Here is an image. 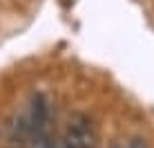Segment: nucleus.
Masks as SVG:
<instances>
[{
	"instance_id": "3",
	"label": "nucleus",
	"mask_w": 154,
	"mask_h": 148,
	"mask_svg": "<svg viewBox=\"0 0 154 148\" xmlns=\"http://www.w3.org/2000/svg\"><path fill=\"white\" fill-rule=\"evenodd\" d=\"M127 148H150V146H147L145 137H132V139L127 141Z\"/></svg>"
},
{
	"instance_id": "1",
	"label": "nucleus",
	"mask_w": 154,
	"mask_h": 148,
	"mask_svg": "<svg viewBox=\"0 0 154 148\" xmlns=\"http://www.w3.org/2000/svg\"><path fill=\"white\" fill-rule=\"evenodd\" d=\"M96 144H98V133L94 121L83 112L72 114L67 121L60 148H96Z\"/></svg>"
},
{
	"instance_id": "2",
	"label": "nucleus",
	"mask_w": 154,
	"mask_h": 148,
	"mask_svg": "<svg viewBox=\"0 0 154 148\" xmlns=\"http://www.w3.org/2000/svg\"><path fill=\"white\" fill-rule=\"evenodd\" d=\"M47 119H49V99L45 94H34L27 105V112H25L20 128H23V133H27L31 137H40L42 128L47 126Z\"/></svg>"
},
{
	"instance_id": "4",
	"label": "nucleus",
	"mask_w": 154,
	"mask_h": 148,
	"mask_svg": "<svg viewBox=\"0 0 154 148\" xmlns=\"http://www.w3.org/2000/svg\"><path fill=\"white\" fill-rule=\"evenodd\" d=\"M34 148H56V146L51 144V141L47 139L45 135H40V137H36V144H34Z\"/></svg>"
}]
</instances>
